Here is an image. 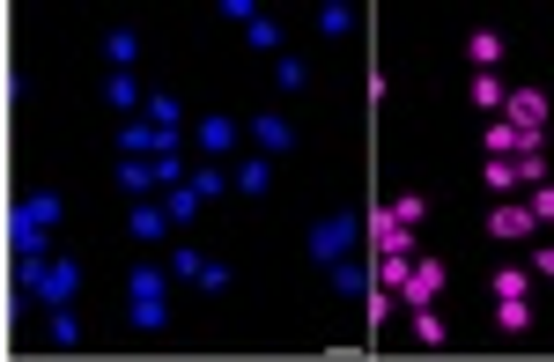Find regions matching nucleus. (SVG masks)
Instances as JSON below:
<instances>
[{
  "label": "nucleus",
  "mask_w": 554,
  "mask_h": 362,
  "mask_svg": "<svg viewBox=\"0 0 554 362\" xmlns=\"http://www.w3.org/2000/svg\"><path fill=\"white\" fill-rule=\"evenodd\" d=\"M200 252H193V244H178V252H170V274H178V281H200Z\"/></svg>",
  "instance_id": "7c9ffc66"
},
{
  "label": "nucleus",
  "mask_w": 554,
  "mask_h": 362,
  "mask_svg": "<svg viewBox=\"0 0 554 362\" xmlns=\"http://www.w3.org/2000/svg\"><path fill=\"white\" fill-rule=\"evenodd\" d=\"M481 185H488V193H495V200H510V193H525V185H518V163H510V156H488V170H481Z\"/></svg>",
  "instance_id": "a211bd4d"
},
{
  "label": "nucleus",
  "mask_w": 554,
  "mask_h": 362,
  "mask_svg": "<svg viewBox=\"0 0 554 362\" xmlns=\"http://www.w3.org/2000/svg\"><path fill=\"white\" fill-rule=\"evenodd\" d=\"M392 215H399V222H422V215H429V200H422V193H399V200H392Z\"/></svg>",
  "instance_id": "c9c22d12"
},
{
  "label": "nucleus",
  "mask_w": 554,
  "mask_h": 362,
  "mask_svg": "<svg viewBox=\"0 0 554 362\" xmlns=\"http://www.w3.org/2000/svg\"><path fill=\"white\" fill-rule=\"evenodd\" d=\"M318 30H326V37H348V30H355V15L340 8V0H326V8H318Z\"/></svg>",
  "instance_id": "c85d7f7f"
},
{
  "label": "nucleus",
  "mask_w": 554,
  "mask_h": 362,
  "mask_svg": "<svg viewBox=\"0 0 554 362\" xmlns=\"http://www.w3.org/2000/svg\"><path fill=\"white\" fill-rule=\"evenodd\" d=\"M407 274H414V259H399V252H377V289H407Z\"/></svg>",
  "instance_id": "aec40b11"
},
{
  "label": "nucleus",
  "mask_w": 554,
  "mask_h": 362,
  "mask_svg": "<svg viewBox=\"0 0 554 362\" xmlns=\"http://www.w3.org/2000/svg\"><path fill=\"white\" fill-rule=\"evenodd\" d=\"M193 185H200V200H215V193H229V178H222L215 163H200V170H193Z\"/></svg>",
  "instance_id": "f704fd0d"
},
{
  "label": "nucleus",
  "mask_w": 554,
  "mask_h": 362,
  "mask_svg": "<svg viewBox=\"0 0 554 362\" xmlns=\"http://www.w3.org/2000/svg\"><path fill=\"white\" fill-rule=\"evenodd\" d=\"M333 289H340V296H370V274H362L355 259H340V266H333Z\"/></svg>",
  "instance_id": "b1692460"
},
{
  "label": "nucleus",
  "mask_w": 554,
  "mask_h": 362,
  "mask_svg": "<svg viewBox=\"0 0 554 362\" xmlns=\"http://www.w3.org/2000/svg\"><path fill=\"white\" fill-rule=\"evenodd\" d=\"M126 230L141 237V244H163L170 237V215H163V200H133V215H126Z\"/></svg>",
  "instance_id": "f8f14e48"
},
{
  "label": "nucleus",
  "mask_w": 554,
  "mask_h": 362,
  "mask_svg": "<svg viewBox=\"0 0 554 362\" xmlns=\"http://www.w3.org/2000/svg\"><path fill=\"white\" fill-rule=\"evenodd\" d=\"M163 215H170V230H185V222L200 215V185H170V193H163Z\"/></svg>",
  "instance_id": "f3484780"
},
{
  "label": "nucleus",
  "mask_w": 554,
  "mask_h": 362,
  "mask_svg": "<svg viewBox=\"0 0 554 362\" xmlns=\"http://www.w3.org/2000/svg\"><path fill=\"white\" fill-rule=\"evenodd\" d=\"M252 141H259V156H289V148H296V126L281 119V111H259V119H252Z\"/></svg>",
  "instance_id": "1a4fd4ad"
},
{
  "label": "nucleus",
  "mask_w": 554,
  "mask_h": 362,
  "mask_svg": "<svg viewBox=\"0 0 554 362\" xmlns=\"http://www.w3.org/2000/svg\"><path fill=\"white\" fill-rule=\"evenodd\" d=\"M355 237H362V215H355V207H340V215H326V222H318V230H311V259L340 266V259L355 252Z\"/></svg>",
  "instance_id": "7ed1b4c3"
},
{
  "label": "nucleus",
  "mask_w": 554,
  "mask_h": 362,
  "mask_svg": "<svg viewBox=\"0 0 554 362\" xmlns=\"http://www.w3.org/2000/svg\"><path fill=\"white\" fill-rule=\"evenodd\" d=\"M170 185H185V163H178V148H170V156H156V193H170Z\"/></svg>",
  "instance_id": "473e14b6"
},
{
  "label": "nucleus",
  "mask_w": 554,
  "mask_h": 362,
  "mask_svg": "<svg viewBox=\"0 0 554 362\" xmlns=\"http://www.w3.org/2000/svg\"><path fill=\"white\" fill-rule=\"evenodd\" d=\"M229 185H237V193H252V200H259L266 185H274V163H266V156H244L237 170H229Z\"/></svg>",
  "instance_id": "2eb2a0df"
},
{
  "label": "nucleus",
  "mask_w": 554,
  "mask_h": 362,
  "mask_svg": "<svg viewBox=\"0 0 554 362\" xmlns=\"http://www.w3.org/2000/svg\"><path fill=\"white\" fill-rule=\"evenodd\" d=\"M414 340H422V348H444V318H436L429 303H422V311H414Z\"/></svg>",
  "instance_id": "bb28decb"
},
{
  "label": "nucleus",
  "mask_w": 554,
  "mask_h": 362,
  "mask_svg": "<svg viewBox=\"0 0 554 362\" xmlns=\"http://www.w3.org/2000/svg\"><path fill=\"white\" fill-rule=\"evenodd\" d=\"M74 333H82V326H74V311H52V348H74Z\"/></svg>",
  "instance_id": "58836bf2"
},
{
  "label": "nucleus",
  "mask_w": 554,
  "mask_h": 362,
  "mask_svg": "<svg viewBox=\"0 0 554 362\" xmlns=\"http://www.w3.org/2000/svg\"><path fill=\"white\" fill-rule=\"evenodd\" d=\"M532 289V281L518 274V266H503V274H495V303H510V296H525Z\"/></svg>",
  "instance_id": "72a5a7b5"
},
{
  "label": "nucleus",
  "mask_w": 554,
  "mask_h": 362,
  "mask_svg": "<svg viewBox=\"0 0 554 362\" xmlns=\"http://www.w3.org/2000/svg\"><path fill=\"white\" fill-rule=\"evenodd\" d=\"M518 163V185L532 193V185H547V148H525V156H510Z\"/></svg>",
  "instance_id": "4be33fe9"
},
{
  "label": "nucleus",
  "mask_w": 554,
  "mask_h": 362,
  "mask_svg": "<svg viewBox=\"0 0 554 362\" xmlns=\"http://www.w3.org/2000/svg\"><path fill=\"white\" fill-rule=\"evenodd\" d=\"M104 104H111V111H133V104H141V82H133V67H111V74H104Z\"/></svg>",
  "instance_id": "dca6fc26"
},
{
  "label": "nucleus",
  "mask_w": 554,
  "mask_h": 362,
  "mask_svg": "<svg viewBox=\"0 0 554 362\" xmlns=\"http://www.w3.org/2000/svg\"><path fill=\"white\" fill-rule=\"evenodd\" d=\"M362 230H370V244H377V252H399V259H414V222H399L392 207H370V222H362Z\"/></svg>",
  "instance_id": "20e7f679"
},
{
  "label": "nucleus",
  "mask_w": 554,
  "mask_h": 362,
  "mask_svg": "<svg viewBox=\"0 0 554 362\" xmlns=\"http://www.w3.org/2000/svg\"><path fill=\"white\" fill-rule=\"evenodd\" d=\"M200 289H207V296H222V289H229V266H222V259H207V266H200Z\"/></svg>",
  "instance_id": "e433bc0d"
},
{
  "label": "nucleus",
  "mask_w": 554,
  "mask_h": 362,
  "mask_svg": "<svg viewBox=\"0 0 554 362\" xmlns=\"http://www.w3.org/2000/svg\"><path fill=\"white\" fill-rule=\"evenodd\" d=\"M148 119H156V126H170V133H178V97H148Z\"/></svg>",
  "instance_id": "4c0bfd02"
},
{
  "label": "nucleus",
  "mask_w": 554,
  "mask_h": 362,
  "mask_svg": "<svg viewBox=\"0 0 554 362\" xmlns=\"http://www.w3.org/2000/svg\"><path fill=\"white\" fill-rule=\"evenodd\" d=\"M444 259H414V274H407V289H399V303H407V311H422V303H436L444 296Z\"/></svg>",
  "instance_id": "423d86ee"
},
{
  "label": "nucleus",
  "mask_w": 554,
  "mask_h": 362,
  "mask_svg": "<svg viewBox=\"0 0 554 362\" xmlns=\"http://www.w3.org/2000/svg\"><path fill=\"white\" fill-rule=\"evenodd\" d=\"M15 207H23L30 222H45V230H52V222L67 215V200H60V193H30V200H15Z\"/></svg>",
  "instance_id": "412c9836"
},
{
  "label": "nucleus",
  "mask_w": 554,
  "mask_h": 362,
  "mask_svg": "<svg viewBox=\"0 0 554 362\" xmlns=\"http://www.w3.org/2000/svg\"><path fill=\"white\" fill-rule=\"evenodd\" d=\"M532 274H547V281H554V244H532Z\"/></svg>",
  "instance_id": "ea45409f"
},
{
  "label": "nucleus",
  "mask_w": 554,
  "mask_h": 362,
  "mask_svg": "<svg viewBox=\"0 0 554 362\" xmlns=\"http://www.w3.org/2000/svg\"><path fill=\"white\" fill-rule=\"evenodd\" d=\"M466 97H473V111H488V119H495V111L510 104V89H503V74H473V82H466Z\"/></svg>",
  "instance_id": "4468645a"
},
{
  "label": "nucleus",
  "mask_w": 554,
  "mask_h": 362,
  "mask_svg": "<svg viewBox=\"0 0 554 362\" xmlns=\"http://www.w3.org/2000/svg\"><path fill=\"white\" fill-rule=\"evenodd\" d=\"M163 266H133V281H126V311H133V326L141 333H156L163 318H170V303H163Z\"/></svg>",
  "instance_id": "f03ea898"
},
{
  "label": "nucleus",
  "mask_w": 554,
  "mask_h": 362,
  "mask_svg": "<svg viewBox=\"0 0 554 362\" xmlns=\"http://www.w3.org/2000/svg\"><path fill=\"white\" fill-rule=\"evenodd\" d=\"M495 326H503V333H525V326H532V303H525V296L495 303Z\"/></svg>",
  "instance_id": "5701e85b"
},
{
  "label": "nucleus",
  "mask_w": 554,
  "mask_h": 362,
  "mask_svg": "<svg viewBox=\"0 0 554 362\" xmlns=\"http://www.w3.org/2000/svg\"><path fill=\"white\" fill-rule=\"evenodd\" d=\"M362 311H370V326H385V318L399 311V296H392V289H377V281H370V303H362Z\"/></svg>",
  "instance_id": "2f4dec72"
},
{
  "label": "nucleus",
  "mask_w": 554,
  "mask_h": 362,
  "mask_svg": "<svg viewBox=\"0 0 554 362\" xmlns=\"http://www.w3.org/2000/svg\"><path fill=\"white\" fill-rule=\"evenodd\" d=\"M119 193H126V200H148V193H156V156H119Z\"/></svg>",
  "instance_id": "9b49d317"
},
{
  "label": "nucleus",
  "mask_w": 554,
  "mask_h": 362,
  "mask_svg": "<svg viewBox=\"0 0 554 362\" xmlns=\"http://www.w3.org/2000/svg\"><path fill=\"white\" fill-rule=\"evenodd\" d=\"M8 244H15V259H52V230H45V222H30L23 207L8 215Z\"/></svg>",
  "instance_id": "6e6552de"
},
{
  "label": "nucleus",
  "mask_w": 554,
  "mask_h": 362,
  "mask_svg": "<svg viewBox=\"0 0 554 362\" xmlns=\"http://www.w3.org/2000/svg\"><path fill=\"white\" fill-rule=\"evenodd\" d=\"M244 37H252V52H274V60H281V23H274V15H259Z\"/></svg>",
  "instance_id": "a878e982"
},
{
  "label": "nucleus",
  "mask_w": 554,
  "mask_h": 362,
  "mask_svg": "<svg viewBox=\"0 0 554 362\" xmlns=\"http://www.w3.org/2000/svg\"><path fill=\"white\" fill-rule=\"evenodd\" d=\"M466 60H473V74H495V67H503V30H473L466 37Z\"/></svg>",
  "instance_id": "ddd939ff"
},
{
  "label": "nucleus",
  "mask_w": 554,
  "mask_h": 362,
  "mask_svg": "<svg viewBox=\"0 0 554 362\" xmlns=\"http://www.w3.org/2000/svg\"><path fill=\"white\" fill-rule=\"evenodd\" d=\"M170 148H178V133L170 126H119V156H170Z\"/></svg>",
  "instance_id": "0eeeda50"
},
{
  "label": "nucleus",
  "mask_w": 554,
  "mask_h": 362,
  "mask_svg": "<svg viewBox=\"0 0 554 362\" xmlns=\"http://www.w3.org/2000/svg\"><path fill=\"white\" fill-rule=\"evenodd\" d=\"M503 119H510V126H525V133H547V97H540V89H510Z\"/></svg>",
  "instance_id": "9d476101"
},
{
  "label": "nucleus",
  "mask_w": 554,
  "mask_h": 362,
  "mask_svg": "<svg viewBox=\"0 0 554 362\" xmlns=\"http://www.w3.org/2000/svg\"><path fill=\"white\" fill-rule=\"evenodd\" d=\"M274 82H281V89H303V82H311V67H303L296 52H281V60H274Z\"/></svg>",
  "instance_id": "cd10ccee"
},
{
  "label": "nucleus",
  "mask_w": 554,
  "mask_h": 362,
  "mask_svg": "<svg viewBox=\"0 0 554 362\" xmlns=\"http://www.w3.org/2000/svg\"><path fill=\"white\" fill-rule=\"evenodd\" d=\"M525 207H532V222H540V230H554V185H532Z\"/></svg>",
  "instance_id": "c756f323"
},
{
  "label": "nucleus",
  "mask_w": 554,
  "mask_h": 362,
  "mask_svg": "<svg viewBox=\"0 0 554 362\" xmlns=\"http://www.w3.org/2000/svg\"><path fill=\"white\" fill-rule=\"evenodd\" d=\"M488 237L525 244V237H540V222H532V207H525V200H495V207H488Z\"/></svg>",
  "instance_id": "39448f33"
},
{
  "label": "nucleus",
  "mask_w": 554,
  "mask_h": 362,
  "mask_svg": "<svg viewBox=\"0 0 554 362\" xmlns=\"http://www.w3.org/2000/svg\"><path fill=\"white\" fill-rule=\"evenodd\" d=\"M104 52L119 67H133V60H141V37H133V30H104Z\"/></svg>",
  "instance_id": "393cba45"
},
{
  "label": "nucleus",
  "mask_w": 554,
  "mask_h": 362,
  "mask_svg": "<svg viewBox=\"0 0 554 362\" xmlns=\"http://www.w3.org/2000/svg\"><path fill=\"white\" fill-rule=\"evenodd\" d=\"M237 148V119H200V156H229Z\"/></svg>",
  "instance_id": "6ab92c4d"
},
{
  "label": "nucleus",
  "mask_w": 554,
  "mask_h": 362,
  "mask_svg": "<svg viewBox=\"0 0 554 362\" xmlns=\"http://www.w3.org/2000/svg\"><path fill=\"white\" fill-rule=\"evenodd\" d=\"M23 289L45 303V311H67L82 296V266L74 259H23Z\"/></svg>",
  "instance_id": "f257e3e1"
}]
</instances>
